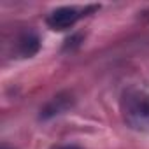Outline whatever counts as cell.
Wrapping results in <instances>:
<instances>
[{
    "label": "cell",
    "instance_id": "obj_4",
    "mask_svg": "<svg viewBox=\"0 0 149 149\" xmlns=\"http://www.w3.org/2000/svg\"><path fill=\"white\" fill-rule=\"evenodd\" d=\"M58 149H81V147H77V146H61Z\"/></svg>",
    "mask_w": 149,
    "mask_h": 149
},
{
    "label": "cell",
    "instance_id": "obj_1",
    "mask_svg": "<svg viewBox=\"0 0 149 149\" xmlns=\"http://www.w3.org/2000/svg\"><path fill=\"white\" fill-rule=\"evenodd\" d=\"M125 121L133 128L149 126V95L139 90H130L123 97Z\"/></svg>",
    "mask_w": 149,
    "mask_h": 149
},
{
    "label": "cell",
    "instance_id": "obj_2",
    "mask_svg": "<svg viewBox=\"0 0 149 149\" xmlns=\"http://www.w3.org/2000/svg\"><path fill=\"white\" fill-rule=\"evenodd\" d=\"M97 7H76V6H63L54 9L53 13H49V16L46 18V23L51 30H67L70 26H74L83 16H86L88 11H95Z\"/></svg>",
    "mask_w": 149,
    "mask_h": 149
},
{
    "label": "cell",
    "instance_id": "obj_3",
    "mask_svg": "<svg viewBox=\"0 0 149 149\" xmlns=\"http://www.w3.org/2000/svg\"><path fill=\"white\" fill-rule=\"evenodd\" d=\"M18 47H19V54L21 56H32L39 51V37L32 32H26L23 33L19 39H18Z\"/></svg>",
    "mask_w": 149,
    "mask_h": 149
}]
</instances>
